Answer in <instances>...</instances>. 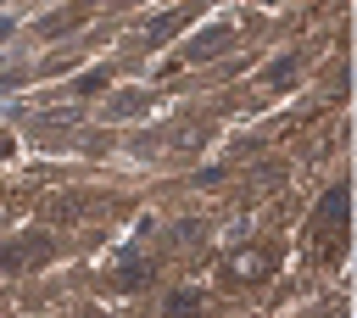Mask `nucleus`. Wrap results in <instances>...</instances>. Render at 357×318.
<instances>
[{
    "instance_id": "2",
    "label": "nucleus",
    "mask_w": 357,
    "mask_h": 318,
    "mask_svg": "<svg viewBox=\"0 0 357 318\" xmlns=\"http://www.w3.org/2000/svg\"><path fill=\"white\" fill-rule=\"evenodd\" d=\"M312 229H335V240L346 245V190H340V184H335V190L324 195V206H318Z\"/></svg>"
},
{
    "instance_id": "3",
    "label": "nucleus",
    "mask_w": 357,
    "mask_h": 318,
    "mask_svg": "<svg viewBox=\"0 0 357 318\" xmlns=\"http://www.w3.org/2000/svg\"><path fill=\"white\" fill-rule=\"evenodd\" d=\"M223 39H229V28H223V22H218V28H206V33H201V39H190V45H184V50H178V61H201V56H212V50H218V45H223Z\"/></svg>"
},
{
    "instance_id": "5",
    "label": "nucleus",
    "mask_w": 357,
    "mask_h": 318,
    "mask_svg": "<svg viewBox=\"0 0 357 318\" xmlns=\"http://www.w3.org/2000/svg\"><path fill=\"white\" fill-rule=\"evenodd\" d=\"M6 33H11V22H0V39H6Z\"/></svg>"
},
{
    "instance_id": "4",
    "label": "nucleus",
    "mask_w": 357,
    "mask_h": 318,
    "mask_svg": "<svg viewBox=\"0 0 357 318\" xmlns=\"http://www.w3.org/2000/svg\"><path fill=\"white\" fill-rule=\"evenodd\" d=\"M84 11H89V6H84ZM84 11H56V17H45V33H67V28H78Z\"/></svg>"
},
{
    "instance_id": "1",
    "label": "nucleus",
    "mask_w": 357,
    "mask_h": 318,
    "mask_svg": "<svg viewBox=\"0 0 357 318\" xmlns=\"http://www.w3.org/2000/svg\"><path fill=\"white\" fill-rule=\"evenodd\" d=\"M45 257H50V234H22L11 251H0V268L17 273V268H33V262H45Z\"/></svg>"
}]
</instances>
